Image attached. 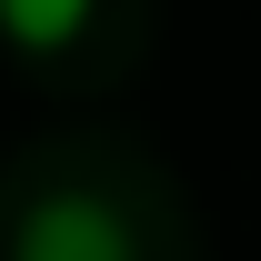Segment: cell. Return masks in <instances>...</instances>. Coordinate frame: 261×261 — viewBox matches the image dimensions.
I'll return each instance as SVG.
<instances>
[{"mask_svg":"<svg viewBox=\"0 0 261 261\" xmlns=\"http://www.w3.org/2000/svg\"><path fill=\"white\" fill-rule=\"evenodd\" d=\"M70 31H91L81 0H0V40H20V50H50Z\"/></svg>","mask_w":261,"mask_h":261,"instance_id":"2","label":"cell"},{"mask_svg":"<svg viewBox=\"0 0 261 261\" xmlns=\"http://www.w3.org/2000/svg\"><path fill=\"white\" fill-rule=\"evenodd\" d=\"M10 261H141V241L100 191H40L10 231Z\"/></svg>","mask_w":261,"mask_h":261,"instance_id":"1","label":"cell"}]
</instances>
